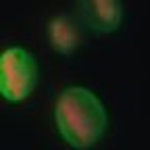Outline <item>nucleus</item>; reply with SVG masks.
I'll return each mask as SVG.
<instances>
[{
  "label": "nucleus",
  "mask_w": 150,
  "mask_h": 150,
  "mask_svg": "<svg viewBox=\"0 0 150 150\" xmlns=\"http://www.w3.org/2000/svg\"><path fill=\"white\" fill-rule=\"evenodd\" d=\"M48 35L52 48L61 54H73L79 46V29L75 27V23L71 21L69 17H56L50 21L48 27Z\"/></svg>",
  "instance_id": "nucleus-4"
},
{
  "label": "nucleus",
  "mask_w": 150,
  "mask_h": 150,
  "mask_svg": "<svg viewBox=\"0 0 150 150\" xmlns=\"http://www.w3.org/2000/svg\"><path fill=\"white\" fill-rule=\"evenodd\" d=\"M54 123L63 140L75 150L96 146L108 127L102 100L88 88L71 86L61 92L54 104Z\"/></svg>",
  "instance_id": "nucleus-1"
},
{
  "label": "nucleus",
  "mask_w": 150,
  "mask_h": 150,
  "mask_svg": "<svg viewBox=\"0 0 150 150\" xmlns=\"http://www.w3.org/2000/svg\"><path fill=\"white\" fill-rule=\"evenodd\" d=\"M83 23L96 33H112L123 21L121 0H77Z\"/></svg>",
  "instance_id": "nucleus-3"
},
{
  "label": "nucleus",
  "mask_w": 150,
  "mask_h": 150,
  "mask_svg": "<svg viewBox=\"0 0 150 150\" xmlns=\"http://www.w3.org/2000/svg\"><path fill=\"white\" fill-rule=\"evenodd\" d=\"M38 83V63L21 46L0 52V96L8 102L27 100Z\"/></svg>",
  "instance_id": "nucleus-2"
}]
</instances>
